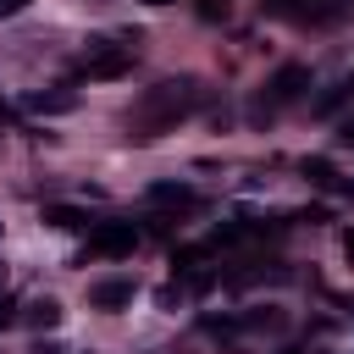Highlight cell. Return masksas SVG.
Wrapping results in <instances>:
<instances>
[{
    "instance_id": "cell-1",
    "label": "cell",
    "mask_w": 354,
    "mask_h": 354,
    "mask_svg": "<svg viewBox=\"0 0 354 354\" xmlns=\"http://www.w3.org/2000/svg\"><path fill=\"white\" fill-rule=\"evenodd\" d=\"M199 100H205L199 77H166V83H155V88L127 111V127H133V138H160V133L177 127L188 111H199Z\"/></svg>"
},
{
    "instance_id": "cell-2",
    "label": "cell",
    "mask_w": 354,
    "mask_h": 354,
    "mask_svg": "<svg viewBox=\"0 0 354 354\" xmlns=\"http://www.w3.org/2000/svg\"><path fill=\"white\" fill-rule=\"evenodd\" d=\"M127 66H133V50H127V44L88 39V50H83V77H122Z\"/></svg>"
},
{
    "instance_id": "cell-3",
    "label": "cell",
    "mask_w": 354,
    "mask_h": 354,
    "mask_svg": "<svg viewBox=\"0 0 354 354\" xmlns=\"http://www.w3.org/2000/svg\"><path fill=\"white\" fill-rule=\"evenodd\" d=\"M133 243H138L133 221H100V227L88 232V254H105V260H122V254H133Z\"/></svg>"
},
{
    "instance_id": "cell-4",
    "label": "cell",
    "mask_w": 354,
    "mask_h": 354,
    "mask_svg": "<svg viewBox=\"0 0 354 354\" xmlns=\"http://www.w3.org/2000/svg\"><path fill=\"white\" fill-rule=\"evenodd\" d=\"M277 17H293V22H337L348 6L343 0H271Z\"/></svg>"
},
{
    "instance_id": "cell-5",
    "label": "cell",
    "mask_w": 354,
    "mask_h": 354,
    "mask_svg": "<svg viewBox=\"0 0 354 354\" xmlns=\"http://www.w3.org/2000/svg\"><path fill=\"white\" fill-rule=\"evenodd\" d=\"M133 293H138V282H133V277H105V282H94V288H88V304H94V310H127V304H133Z\"/></svg>"
},
{
    "instance_id": "cell-6",
    "label": "cell",
    "mask_w": 354,
    "mask_h": 354,
    "mask_svg": "<svg viewBox=\"0 0 354 354\" xmlns=\"http://www.w3.org/2000/svg\"><path fill=\"white\" fill-rule=\"evenodd\" d=\"M22 105L33 116H66V111H77V88H33V94H22Z\"/></svg>"
},
{
    "instance_id": "cell-7",
    "label": "cell",
    "mask_w": 354,
    "mask_h": 354,
    "mask_svg": "<svg viewBox=\"0 0 354 354\" xmlns=\"http://www.w3.org/2000/svg\"><path fill=\"white\" fill-rule=\"evenodd\" d=\"M304 88H310V66H299V61H288V66H277V77L266 83V94H271L277 105H282V100H299Z\"/></svg>"
},
{
    "instance_id": "cell-8",
    "label": "cell",
    "mask_w": 354,
    "mask_h": 354,
    "mask_svg": "<svg viewBox=\"0 0 354 354\" xmlns=\"http://www.w3.org/2000/svg\"><path fill=\"white\" fill-rule=\"evenodd\" d=\"M17 321H22V326H33V332H55V326H61V299L39 293V299H28V304L17 310Z\"/></svg>"
},
{
    "instance_id": "cell-9",
    "label": "cell",
    "mask_w": 354,
    "mask_h": 354,
    "mask_svg": "<svg viewBox=\"0 0 354 354\" xmlns=\"http://www.w3.org/2000/svg\"><path fill=\"white\" fill-rule=\"evenodd\" d=\"M149 199L166 205V210H194V188H188V183H155Z\"/></svg>"
},
{
    "instance_id": "cell-10",
    "label": "cell",
    "mask_w": 354,
    "mask_h": 354,
    "mask_svg": "<svg viewBox=\"0 0 354 354\" xmlns=\"http://www.w3.org/2000/svg\"><path fill=\"white\" fill-rule=\"evenodd\" d=\"M44 221L61 227V232H83V227H94L88 210H77V205H44Z\"/></svg>"
},
{
    "instance_id": "cell-11",
    "label": "cell",
    "mask_w": 354,
    "mask_h": 354,
    "mask_svg": "<svg viewBox=\"0 0 354 354\" xmlns=\"http://www.w3.org/2000/svg\"><path fill=\"white\" fill-rule=\"evenodd\" d=\"M304 177H310L315 188H337V171H332V160H321V155L304 160Z\"/></svg>"
},
{
    "instance_id": "cell-12",
    "label": "cell",
    "mask_w": 354,
    "mask_h": 354,
    "mask_svg": "<svg viewBox=\"0 0 354 354\" xmlns=\"http://www.w3.org/2000/svg\"><path fill=\"white\" fill-rule=\"evenodd\" d=\"M243 326H260V332H282V315H277V310H249V315H243Z\"/></svg>"
},
{
    "instance_id": "cell-13",
    "label": "cell",
    "mask_w": 354,
    "mask_h": 354,
    "mask_svg": "<svg viewBox=\"0 0 354 354\" xmlns=\"http://www.w3.org/2000/svg\"><path fill=\"white\" fill-rule=\"evenodd\" d=\"M155 304H160V310H177V304H183V288H177V282H160V288H155Z\"/></svg>"
},
{
    "instance_id": "cell-14",
    "label": "cell",
    "mask_w": 354,
    "mask_h": 354,
    "mask_svg": "<svg viewBox=\"0 0 354 354\" xmlns=\"http://www.w3.org/2000/svg\"><path fill=\"white\" fill-rule=\"evenodd\" d=\"M11 321H17V299H11V293H6V288H0V332H6V326H11Z\"/></svg>"
},
{
    "instance_id": "cell-15",
    "label": "cell",
    "mask_w": 354,
    "mask_h": 354,
    "mask_svg": "<svg viewBox=\"0 0 354 354\" xmlns=\"http://www.w3.org/2000/svg\"><path fill=\"white\" fill-rule=\"evenodd\" d=\"M343 260H348V266H354V227H348V232H343Z\"/></svg>"
},
{
    "instance_id": "cell-16",
    "label": "cell",
    "mask_w": 354,
    "mask_h": 354,
    "mask_svg": "<svg viewBox=\"0 0 354 354\" xmlns=\"http://www.w3.org/2000/svg\"><path fill=\"white\" fill-rule=\"evenodd\" d=\"M28 0H0V17H11V11H22Z\"/></svg>"
},
{
    "instance_id": "cell-17",
    "label": "cell",
    "mask_w": 354,
    "mask_h": 354,
    "mask_svg": "<svg viewBox=\"0 0 354 354\" xmlns=\"http://www.w3.org/2000/svg\"><path fill=\"white\" fill-rule=\"evenodd\" d=\"M33 354H61V348H55V343H39V348H33Z\"/></svg>"
},
{
    "instance_id": "cell-18",
    "label": "cell",
    "mask_w": 354,
    "mask_h": 354,
    "mask_svg": "<svg viewBox=\"0 0 354 354\" xmlns=\"http://www.w3.org/2000/svg\"><path fill=\"white\" fill-rule=\"evenodd\" d=\"M343 144H354V122H348V127H343Z\"/></svg>"
},
{
    "instance_id": "cell-19",
    "label": "cell",
    "mask_w": 354,
    "mask_h": 354,
    "mask_svg": "<svg viewBox=\"0 0 354 354\" xmlns=\"http://www.w3.org/2000/svg\"><path fill=\"white\" fill-rule=\"evenodd\" d=\"M0 288H6V266H0Z\"/></svg>"
},
{
    "instance_id": "cell-20",
    "label": "cell",
    "mask_w": 354,
    "mask_h": 354,
    "mask_svg": "<svg viewBox=\"0 0 354 354\" xmlns=\"http://www.w3.org/2000/svg\"><path fill=\"white\" fill-rule=\"evenodd\" d=\"M149 6H166V0H149Z\"/></svg>"
}]
</instances>
